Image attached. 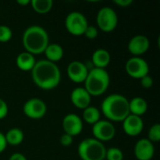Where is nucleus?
I'll return each mask as SVG.
<instances>
[{
    "label": "nucleus",
    "mask_w": 160,
    "mask_h": 160,
    "mask_svg": "<svg viewBox=\"0 0 160 160\" xmlns=\"http://www.w3.org/2000/svg\"><path fill=\"white\" fill-rule=\"evenodd\" d=\"M31 75L35 84L44 90L55 88L61 81V71L58 66L47 59L37 61L31 70Z\"/></svg>",
    "instance_id": "nucleus-1"
},
{
    "label": "nucleus",
    "mask_w": 160,
    "mask_h": 160,
    "mask_svg": "<svg viewBox=\"0 0 160 160\" xmlns=\"http://www.w3.org/2000/svg\"><path fill=\"white\" fill-rule=\"evenodd\" d=\"M35 56L27 52H22L19 53L16 57V65L17 67L23 71H31L36 64Z\"/></svg>",
    "instance_id": "nucleus-18"
},
{
    "label": "nucleus",
    "mask_w": 160,
    "mask_h": 160,
    "mask_svg": "<svg viewBox=\"0 0 160 160\" xmlns=\"http://www.w3.org/2000/svg\"><path fill=\"white\" fill-rule=\"evenodd\" d=\"M23 113L31 119H40L47 112L46 103L38 98L28 99L22 106Z\"/></svg>",
    "instance_id": "nucleus-10"
},
{
    "label": "nucleus",
    "mask_w": 160,
    "mask_h": 160,
    "mask_svg": "<svg viewBox=\"0 0 160 160\" xmlns=\"http://www.w3.org/2000/svg\"><path fill=\"white\" fill-rule=\"evenodd\" d=\"M70 100L76 108L84 110L91 104V95L84 87H76L70 94Z\"/></svg>",
    "instance_id": "nucleus-16"
},
{
    "label": "nucleus",
    "mask_w": 160,
    "mask_h": 160,
    "mask_svg": "<svg viewBox=\"0 0 160 160\" xmlns=\"http://www.w3.org/2000/svg\"><path fill=\"white\" fill-rule=\"evenodd\" d=\"M6 142L8 144H10L12 146L19 145L22 142L24 139V134L22 129L18 128H12L5 134Z\"/></svg>",
    "instance_id": "nucleus-21"
},
{
    "label": "nucleus",
    "mask_w": 160,
    "mask_h": 160,
    "mask_svg": "<svg viewBox=\"0 0 160 160\" xmlns=\"http://www.w3.org/2000/svg\"><path fill=\"white\" fill-rule=\"evenodd\" d=\"M88 71L89 69L87 68V66L82 61H78V60H74L70 62L67 68L68 77L76 83L84 82L88 75Z\"/></svg>",
    "instance_id": "nucleus-11"
},
{
    "label": "nucleus",
    "mask_w": 160,
    "mask_h": 160,
    "mask_svg": "<svg viewBox=\"0 0 160 160\" xmlns=\"http://www.w3.org/2000/svg\"><path fill=\"white\" fill-rule=\"evenodd\" d=\"M124 154L120 148L117 147H111L106 150L105 160H123Z\"/></svg>",
    "instance_id": "nucleus-24"
},
{
    "label": "nucleus",
    "mask_w": 160,
    "mask_h": 160,
    "mask_svg": "<svg viewBox=\"0 0 160 160\" xmlns=\"http://www.w3.org/2000/svg\"><path fill=\"white\" fill-rule=\"evenodd\" d=\"M65 25L68 33L74 36L83 35L88 24L86 17L80 11L69 12L65 20Z\"/></svg>",
    "instance_id": "nucleus-7"
},
{
    "label": "nucleus",
    "mask_w": 160,
    "mask_h": 160,
    "mask_svg": "<svg viewBox=\"0 0 160 160\" xmlns=\"http://www.w3.org/2000/svg\"><path fill=\"white\" fill-rule=\"evenodd\" d=\"M110 82V74L105 68H93L88 71V75L84 81V88L91 97L100 96L107 91Z\"/></svg>",
    "instance_id": "nucleus-4"
},
{
    "label": "nucleus",
    "mask_w": 160,
    "mask_h": 160,
    "mask_svg": "<svg viewBox=\"0 0 160 160\" xmlns=\"http://www.w3.org/2000/svg\"><path fill=\"white\" fill-rule=\"evenodd\" d=\"M33 9L38 13H47L49 12L52 6L53 1L52 0H31L30 2Z\"/></svg>",
    "instance_id": "nucleus-23"
},
{
    "label": "nucleus",
    "mask_w": 160,
    "mask_h": 160,
    "mask_svg": "<svg viewBox=\"0 0 160 160\" xmlns=\"http://www.w3.org/2000/svg\"><path fill=\"white\" fill-rule=\"evenodd\" d=\"M150 47V40L144 35H136L130 38L128 44V52L134 56L145 53Z\"/></svg>",
    "instance_id": "nucleus-13"
},
{
    "label": "nucleus",
    "mask_w": 160,
    "mask_h": 160,
    "mask_svg": "<svg viewBox=\"0 0 160 160\" xmlns=\"http://www.w3.org/2000/svg\"><path fill=\"white\" fill-rule=\"evenodd\" d=\"M148 140L150 142H158L160 141V125L159 124H155L153 125L148 131Z\"/></svg>",
    "instance_id": "nucleus-25"
},
{
    "label": "nucleus",
    "mask_w": 160,
    "mask_h": 160,
    "mask_svg": "<svg viewBox=\"0 0 160 160\" xmlns=\"http://www.w3.org/2000/svg\"><path fill=\"white\" fill-rule=\"evenodd\" d=\"M8 160H27L24 155L21 154V153H14L10 156Z\"/></svg>",
    "instance_id": "nucleus-33"
},
{
    "label": "nucleus",
    "mask_w": 160,
    "mask_h": 160,
    "mask_svg": "<svg viewBox=\"0 0 160 160\" xmlns=\"http://www.w3.org/2000/svg\"><path fill=\"white\" fill-rule=\"evenodd\" d=\"M44 53L46 55L47 60L56 63L60 61L64 56V49L58 43H49L46 47Z\"/></svg>",
    "instance_id": "nucleus-20"
},
{
    "label": "nucleus",
    "mask_w": 160,
    "mask_h": 160,
    "mask_svg": "<svg viewBox=\"0 0 160 160\" xmlns=\"http://www.w3.org/2000/svg\"><path fill=\"white\" fill-rule=\"evenodd\" d=\"M134 155L138 160H151L155 156V146L148 139L139 140L134 146Z\"/></svg>",
    "instance_id": "nucleus-14"
},
{
    "label": "nucleus",
    "mask_w": 160,
    "mask_h": 160,
    "mask_svg": "<svg viewBox=\"0 0 160 160\" xmlns=\"http://www.w3.org/2000/svg\"><path fill=\"white\" fill-rule=\"evenodd\" d=\"M30 2H31V0H17V4L22 5V6L28 5V4H30Z\"/></svg>",
    "instance_id": "nucleus-34"
},
{
    "label": "nucleus",
    "mask_w": 160,
    "mask_h": 160,
    "mask_svg": "<svg viewBox=\"0 0 160 160\" xmlns=\"http://www.w3.org/2000/svg\"><path fill=\"white\" fill-rule=\"evenodd\" d=\"M92 133L94 138L99 142H108L114 138L116 129L113 124L109 120H99L92 128Z\"/></svg>",
    "instance_id": "nucleus-9"
},
{
    "label": "nucleus",
    "mask_w": 160,
    "mask_h": 160,
    "mask_svg": "<svg viewBox=\"0 0 160 160\" xmlns=\"http://www.w3.org/2000/svg\"><path fill=\"white\" fill-rule=\"evenodd\" d=\"M22 40L25 51L33 55L44 52L50 43L48 32L39 25L27 27L22 34Z\"/></svg>",
    "instance_id": "nucleus-3"
},
{
    "label": "nucleus",
    "mask_w": 160,
    "mask_h": 160,
    "mask_svg": "<svg viewBox=\"0 0 160 160\" xmlns=\"http://www.w3.org/2000/svg\"><path fill=\"white\" fill-rule=\"evenodd\" d=\"M97 23L103 32H112L117 27L118 15L112 8L103 7L98 11Z\"/></svg>",
    "instance_id": "nucleus-6"
},
{
    "label": "nucleus",
    "mask_w": 160,
    "mask_h": 160,
    "mask_svg": "<svg viewBox=\"0 0 160 160\" xmlns=\"http://www.w3.org/2000/svg\"><path fill=\"white\" fill-rule=\"evenodd\" d=\"M82 118L86 123L90 125H95L100 120V111L97 107L89 106L83 110Z\"/></svg>",
    "instance_id": "nucleus-22"
},
{
    "label": "nucleus",
    "mask_w": 160,
    "mask_h": 160,
    "mask_svg": "<svg viewBox=\"0 0 160 160\" xmlns=\"http://www.w3.org/2000/svg\"><path fill=\"white\" fill-rule=\"evenodd\" d=\"M148 109L147 101L142 97H135L129 100V112L131 114L142 117Z\"/></svg>",
    "instance_id": "nucleus-19"
},
{
    "label": "nucleus",
    "mask_w": 160,
    "mask_h": 160,
    "mask_svg": "<svg viewBox=\"0 0 160 160\" xmlns=\"http://www.w3.org/2000/svg\"><path fill=\"white\" fill-rule=\"evenodd\" d=\"M107 148L95 138L82 140L78 146V155L82 160H105Z\"/></svg>",
    "instance_id": "nucleus-5"
},
{
    "label": "nucleus",
    "mask_w": 160,
    "mask_h": 160,
    "mask_svg": "<svg viewBox=\"0 0 160 160\" xmlns=\"http://www.w3.org/2000/svg\"><path fill=\"white\" fill-rule=\"evenodd\" d=\"M141 84L143 88H150L154 84V80L150 75H146L141 79Z\"/></svg>",
    "instance_id": "nucleus-28"
},
{
    "label": "nucleus",
    "mask_w": 160,
    "mask_h": 160,
    "mask_svg": "<svg viewBox=\"0 0 160 160\" xmlns=\"http://www.w3.org/2000/svg\"><path fill=\"white\" fill-rule=\"evenodd\" d=\"M127 73L134 79H142V77L149 75V65L143 58L140 56H133L129 58L126 63Z\"/></svg>",
    "instance_id": "nucleus-8"
},
{
    "label": "nucleus",
    "mask_w": 160,
    "mask_h": 160,
    "mask_svg": "<svg viewBox=\"0 0 160 160\" xmlns=\"http://www.w3.org/2000/svg\"><path fill=\"white\" fill-rule=\"evenodd\" d=\"M12 38V30L8 25H0V42H7Z\"/></svg>",
    "instance_id": "nucleus-26"
},
{
    "label": "nucleus",
    "mask_w": 160,
    "mask_h": 160,
    "mask_svg": "<svg viewBox=\"0 0 160 160\" xmlns=\"http://www.w3.org/2000/svg\"><path fill=\"white\" fill-rule=\"evenodd\" d=\"M72 142H73V137H71L70 135L68 134H66L64 133L61 137H60V143L61 145L63 146H69L72 144Z\"/></svg>",
    "instance_id": "nucleus-29"
},
{
    "label": "nucleus",
    "mask_w": 160,
    "mask_h": 160,
    "mask_svg": "<svg viewBox=\"0 0 160 160\" xmlns=\"http://www.w3.org/2000/svg\"><path fill=\"white\" fill-rule=\"evenodd\" d=\"M111 62V54L105 49H98L92 54V63L95 68H105Z\"/></svg>",
    "instance_id": "nucleus-17"
},
{
    "label": "nucleus",
    "mask_w": 160,
    "mask_h": 160,
    "mask_svg": "<svg viewBox=\"0 0 160 160\" xmlns=\"http://www.w3.org/2000/svg\"><path fill=\"white\" fill-rule=\"evenodd\" d=\"M143 121L142 117L129 113L123 121V128L126 134L131 137H136L142 133L143 129Z\"/></svg>",
    "instance_id": "nucleus-15"
},
{
    "label": "nucleus",
    "mask_w": 160,
    "mask_h": 160,
    "mask_svg": "<svg viewBox=\"0 0 160 160\" xmlns=\"http://www.w3.org/2000/svg\"><path fill=\"white\" fill-rule=\"evenodd\" d=\"M101 112L111 122H123L130 113L129 100L120 94L109 95L101 103Z\"/></svg>",
    "instance_id": "nucleus-2"
},
{
    "label": "nucleus",
    "mask_w": 160,
    "mask_h": 160,
    "mask_svg": "<svg viewBox=\"0 0 160 160\" xmlns=\"http://www.w3.org/2000/svg\"><path fill=\"white\" fill-rule=\"evenodd\" d=\"M88 39H95L98 35V30L96 26H93V25H88L84 34H83Z\"/></svg>",
    "instance_id": "nucleus-27"
},
{
    "label": "nucleus",
    "mask_w": 160,
    "mask_h": 160,
    "mask_svg": "<svg viewBox=\"0 0 160 160\" xmlns=\"http://www.w3.org/2000/svg\"><path fill=\"white\" fill-rule=\"evenodd\" d=\"M7 145H8V143L6 142L5 134H3L2 132H0V154L5 151Z\"/></svg>",
    "instance_id": "nucleus-32"
},
{
    "label": "nucleus",
    "mask_w": 160,
    "mask_h": 160,
    "mask_svg": "<svg viewBox=\"0 0 160 160\" xmlns=\"http://www.w3.org/2000/svg\"><path fill=\"white\" fill-rule=\"evenodd\" d=\"M8 112V107L5 100L0 98V119H3L7 116Z\"/></svg>",
    "instance_id": "nucleus-30"
},
{
    "label": "nucleus",
    "mask_w": 160,
    "mask_h": 160,
    "mask_svg": "<svg viewBox=\"0 0 160 160\" xmlns=\"http://www.w3.org/2000/svg\"><path fill=\"white\" fill-rule=\"evenodd\" d=\"M132 2H133V0H113L114 4H116L117 6L123 7V8L128 7L129 5L132 4Z\"/></svg>",
    "instance_id": "nucleus-31"
},
{
    "label": "nucleus",
    "mask_w": 160,
    "mask_h": 160,
    "mask_svg": "<svg viewBox=\"0 0 160 160\" xmlns=\"http://www.w3.org/2000/svg\"><path fill=\"white\" fill-rule=\"evenodd\" d=\"M62 127L66 134L74 137L82 132L83 124L82 118L79 115L75 113H68L63 118Z\"/></svg>",
    "instance_id": "nucleus-12"
}]
</instances>
